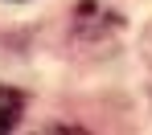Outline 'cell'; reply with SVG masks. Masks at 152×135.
Instances as JSON below:
<instances>
[{
	"instance_id": "6da1fadb",
	"label": "cell",
	"mask_w": 152,
	"mask_h": 135,
	"mask_svg": "<svg viewBox=\"0 0 152 135\" xmlns=\"http://www.w3.org/2000/svg\"><path fill=\"white\" fill-rule=\"evenodd\" d=\"M17 115H21V94L8 90V86H0V131H8L17 123Z\"/></svg>"
}]
</instances>
